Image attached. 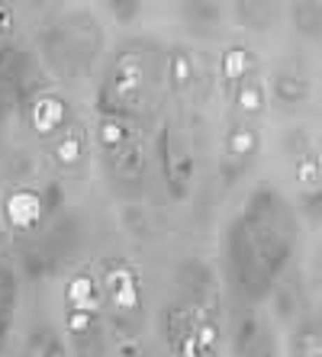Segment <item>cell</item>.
Wrapping results in <instances>:
<instances>
[{"label": "cell", "instance_id": "9c48e42d", "mask_svg": "<svg viewBox=\"0 0 322 357\" xmlns=\"http://www.w3.org/2000/svg\"><path fill=\"white\" fill-rule=\"evenodd\" d=\"M261 151V132L251 123H232L229 132L223 139V151H219V171L223 181L232 183L235 177L245 174V167L258 158Z\"/></svg>", "mask_w": 322, "mask_h": 357}, {"label": "cell", "instance_id": "52a82bcc", "mask_svg": "<svg viewBox=\"0 0 322 357\" xmlns=\"http://www.w3.org/2000/svg\"><path fill=\"white\" fill-rule=\"evenodd\" d=\"M219 303H216V287L210 283V271L203 264H187V309L197 325V348L200 357H219V341H223V325H219Z\"/></svg>", "mask_w": 322, "mask_h": 357}, {"label": "cell", "instance_id": "cb8c5ba5", "mask_svg": "<svg viewBox=\"0 0 322 357\" xmlns=\"http://www.w3.org/2000/svg\"><path fill=\"white\" fill-rule=\"evenodd\" d=\"M110 13L116 17V23H133L142 13V3H119L116 0V3H110Z\"/></svg>", "mask_w": 322, "mask_h": 357}, {"label": "cell", "instance_id": "6da1fadb", "mask_svg": "<svg viewBox=\"0 0 322 357\" xmlns=\"http://www.w3.org/2000/svg\"><path fill=\"white\" fill-rule=\"evenodd\" d=\"M293 248H297L293 206L268 183L255 187L226 232V258L235 290H242L248 299L268 296L274 280L293 258Z\"/></svg>", "mask_w": 322, "mask_h": 357}, {"label": "cell", "instance_id": "d6986e66", "mask_svg": "<svg viewBox=\"0 0 322 357\" xmlns=\"http://www.w3.org/2000/svg\"><path fill=\"white\" fill-rule=\"evenodd\" d=\"M29 65H33V59H29L23 49H17V45H0V87H3V91H7V87H17V84L29 75Z\"/></svg>", "mask_w": 322, "mask_h": 357}, {"label": "cell", "instance_id": "ac0fdd59", "mask_svg": "<svg viewBox=\"0 0 322 357\" xmlns=\"http://www.w3.org/2000/svg\"><path fill=\"white\" fill-rule=\"evenodd\" d=\"M232 107H235V113H239L242 119H258L265 116L268 109V100H265V84L258 81V75H251L248 81H242L235 91H232Z\"/></svg>", "mask_w": 322, "mask_h": 357}, {"label": "cell", "instance_id": "7402d4cb", "mask_svg": "<svg viewBox=\"0 0 322 357\" xmlns=\"http://www.w3.org/2000/svg\"><path fill=\"white\" fill-rule=\"evenodd\" d=\"M297 357H322V332L306 325L297 335Z\"/></svg>", "mask_w": 322, "mask_h": 357}, {"label": "cell", "instance_id": "44dd1931", "mask_svg": "<svg viewBox=\"0 0 322 357\" xmlns=\"http://www.w3.org/2000/svg\"><path fill=\"white\" fill-rule=\"evenodd\" d=\"M13 303H17V280H13V271H10V267H0V351H3L10 319H13Z\"/></svg>", "mask_w": 322, "mask_h": 357}, {"label": "cell", "instance_id": "5b68a950", "mask_svg": "<svg viewBox=\"0 0 322 357\" xmlns=\"http://www.w3.org/2000/svg\"><path fill=\"white\" fill-rule=\"evenodd\" d=\"M100 293H103V309L110 312V322L126 335H139L145 325V287H142L139 267L126 258H110L103 264Z\"/></svg>", "mask_w": 322, "mask_h": 357}, {"label": "cell", "instance_id": "4316f807", "mask_svg": "<svg viewBox=\"0 0 322 357\" xmlns=\"http://www.w3.org/2000/svg\"><path fill=\"white\" fill-rule=\"evenodd\" d=\"M306 7H309V10H313V13H316V17H322V3H306Z\"/></svg>", "mask_w": 322, "mask_h": 357}, {"label": "cell", "instance_id": "83f0119b", "mask_svg": "<svg viewBox=\"0 0 322 357\" xmlns=\"http://www.w3.org/2000/svg\"><path fill=\"white\" fill-rule=\"evenodd\" d=\"M0 241H3V238H0Z\"/></svg>", "mask_w": 322, "mask_h": 357}, {"label": "cell", "instance_id": "5bb4252c", "mask_svg": "<svg viewBox=\"0 0 322 357\" xmlns=\"http://www.w3.org/2000/svg\"><path fill=\"white\" fill-rule=\"evenodd\" d=\"M235 357H277L274 335L258 316H242L235 328Z\"/></svg>", "mask_w": 322, "mask_h": 357}, {"label": "cell", "instance_id": "d4e9b609", "mask_svg": "<svg viewBox=\"0 0 322 357\" xmlns=\"http://www.w3.org/2000/svg\"><path fill=\"white\" fill-rule=\"evenodd\" d=\"M13 26H17V10L10 3H0V39H7L13 33Z\"/></svg>", "mask_w": 322, "mask_h": 357}, {"label": "cell", "instance_id": "9a60e30c", "mask_svg": "<svg viewBox=\"0 0 322 357\" xmlns=\"http://www.w3.org/2000/svg\"><path fill=\"white\" fill-rule=\"evenodd\" d=\"M255 68H258V59L248 45H226L223 55H219V77H223V84L229 87V93L235 91L242 81H248V77L255 75Z\"/></svg>", "mask_w": 322, "mask_h": 357}, {"label": "cell", "instance_id": "30bf717a", "mask_svg": "<svg viewBox=\"0 0 322 357\" xmlns=\"http://www.w3.org/2000/svg\"><path fill=\"white\" fill-rule=\"evenodd\" d=\"M49 216L52 213H49V206H45L42 190H33V187H13V190L3 197V222H7L10 232L29 235Z\"/></svg>", "mask_w": 322, "mask_h": 357}, {"label": "cell", "instance_id": "2e32d148", "mask_svg": "<svg viewBox=\"0 0 322 357\" xmlns=\"http://www.w3.org/2000/svg\"><path fill=\"white\" fill-rule=\"evenodd\" d=\"M52 161L61 171H81L87 165V135L81 129H65V132L52 139Z\"/></svg>", "mask_w": 322, "mask_h": 357}, {"label": "cell", "instance_id": "603a6c76", "mask_svg": "<svg viewBox=\"0 0 322 357\" xmlns=\"http://www.w3.org/2000/svg\"><path fill=\"white\" fill-rule=\"evenodd\" d=\"M36 357H68V351L52 332H42L36 341Z\"/></svg>", "mask_w": 322, "mask_h": 357}, {"label": "cell", "instance_id": "3957f363", "mask_svg": "<svg viewBox=\"0 0 322 357\" xmlns=\"http://www.w3.org/2000/svg\"><path fill=\"white\" fill-rule=\"evenodd\" d=\"M65 332L75 357H107V325H103V293L100 280L78 271L61 290Z\"/></svg>", "mask_w": 322, "mask_h": 357}, {"label": "cell", "instance_id": "7c38bea8", "mask_svg": "<svg viewBox=\"0 0 322 357\" xmlns=\"http://www.w3.org/2000/svg\"><path fill=\"white\" fill-rule=\"evenodd\" d=\"M161 335H165V344L174 357H200L197 325H193L187 303H181V299L168 303L165 316H161Z\"/></svg>", "mask_w": 322, "mask_h": 357}, {"label": "cell", "instance_id": "4fadbf2b", "mask_svg": "<svg viewBox=\"0 0 322 357\" xmlns=\"http://www.w3.org/2000/svg\"><path fill=\"white\" fill-rule=\"evenodd\" d=\"M29 126L39 139H58V135L71 129V107L65 97L58 93H36L29 103Z\"/></svg>", "mask_w": 322, "mask_h": 357}, {"label": "cell", "instance_id": "8fae6325", "mask_svg": "<svg viewBox=\"0 0 322 357\" xmlns=\"http://www.w3.org/2000/svg\"><path fill=\"white\" fill-rule=\"evenodd\" d=\"M297 149H293V181H297L300 199L309 209L322 206V155L313 149V142L303 132L293 135Z\"/></svg>", "mask_w": 322, "mask_h": 357}, {"label": "cell", "instance_id": "8992f818", "mask_svg": "<svg viewBox=\"0 0 322 357\" xmlns=\"http://www.w3.org/2000/svg\"><path fill=\"white\" fill-rule=\"evenodd\" d=\"M42 49L49 55L52 68L61 71L65 77H78L91 68L94 55L100 49V29L94 17L75 13V17L61 20L42 36Z\"/></svg>", "mask_w": 322, "mask_h": 357}, {"label": "cell", "instance_id": "ba28073f", "mask_svg": "<svg viewBox=\"0 0 322 357\" xmlns=\"http://www.w3.org/2000/svg\"><path fill=\"white\" fill-rule=\"evenodd\" d=\"M155 151H158V165H161V181H165L171 199H187L190 187H193V174H197L190 139L177 126L165 123L155 139Z\"/></svg>", "mask_w": 322, "mask_h": 357}, {"label": "cell", "instance_id": "277c9868", "mask_svg": "<svg viewBox=\"0 0 322 357\" xmlns=\"http://www.w3.org/2000/svg\"><path fill=\"white\" fill-rule=\"evenodd\" d=\"M97 145L103 151L107 171L113 183L123 193H139L145 177V151H142L139 132L133 129V119L123 116H100L97 119Z\"/></svg>", "mask_w": 322, "mask_h": 357}, {"label": "cell", "instance_id": "484cf974", "mask_svg": "<svg viewBox=\"0 0 322 357\" xmlns=\"http://www.w3.org/2000/svg\"><path fill=\"white\" fill-rule=\"evenodd\" d=\"M113 357H145V354H142V348L136 341H126V344H119V351Z\"/></svg>", "mask_w": 322, "mask_h": 357}, {"label": "cell", "instance_id": "e0dca14e", "mask_svg": "<svg viewBox=\"0 0 322 357\" xmlns=\"http://www.w3.org/2000/svg\"><path fill=\"white\" fill-rule=\"evenodd\" d=\"M165 77L171 84L174 93H187L197 81V65H193V55L181 45H171L165 55Z\"/></svg>", "mask_w": 322, "mask_h": 357}, {"label": "cell", "instance_id": "ffe728a7", "mask_svg": "<svg viewBox=\"0 0 322 357\" xmlns=\"http://www.w3.org/2000/svg\"><path fill=\"white\" fill-rule=\"evenodd\" d=\"M271 91H274V100L293 107V103H303L309 97V81L300 71H281V75H274Z\"/></svg>", "mask_w": 322, "mask_h": 357}, {"label": "cell", "instance_id": "7a4b0ae2", "mask_svg": "<svg viewBox=\"0 0 322 357\" xmlns=\"http://www.w3.org/2000/svg\"><path fill=\"white\" fill-rule=\"evenodd\" d=\"M158 68L161 59L155 49H149L145 42H129L113 55L107 75L100 81L97 91V109L100 116H123L133 119L136 109L145 103L158 81Z\"/></svg>", "mask_w": 322, "mask_h": 357}]
</instances>
